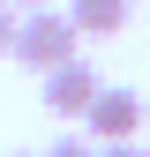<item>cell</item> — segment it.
<instances>
[{"label": "cell", "mask_w": 150, "mask_h": 157, "mask_svg": "<svg viewBox=\"0 0 150 157\" xmlns=\"http://www.w3.org/2000/svg\"><path fill=\"white\" fill-rule=\"evenodd\" d=\"M98 157H150L143 142H98Z\"/></svg>", "instance_id": "cell-7"}, {"label": "cell", "mask_w": 150, "mask_h": 157, "mask_svg": "<svg viewBox=\"0 0 150 157\" xmlns=\"http://www.w3.org/2000/svg\"><path fill=\"white\" fill-rule=\"evenodd\" d=\"M15 23H23V15H15L8 0H0V60H8V45H15Z\"/></svg>", "instance_id": "cell-6"}, {"label": "cell", "mask_w": 150, "mask_h": 157, "mask_svg": "<svg viewBox=\"0 0 150 157\" xmlns=\"http://www.w3.org/2000/svg\"><path fill=\"white\" fill-rule=\"evenodd\" d=\"M45 157H98V142H90V135H60Z\"/></svg>", "instance_id": "cell-5"}, {"label": "cell", "mask_w": 150, "mask_h": 157, "mask_svg": "<svg viewBox=\"0 0 150 157\" xmlns=\"http://www.w3.org/2000/svg\"><path fill=\"white\" fill-rule=\"evenodd\" d=\"M128 8L135 0H68V23L83 37H112V30H128Z\"/></svg>", "instance_id": "cell-4"}, {"label": "cell", "mask_w": 150, "mask_h": 157, "mask_svg": "<svg viewBox=\"0 0 150 157\" xmlns=\"http://www.w3.org/2000/svg\"><path fill=\"white\" fill-rule=\"evenodd\" d=\"M83 52V30L68 23V8H23V23H15V45H8V60L15 67H30V75H45V67H60Z\"/></svg>", "instance_id": "cell-1"}, {"label": "cell", "mask_w": 150, "mask_h": 157, "mask_svg": "<svg viewBox=\"0 0 150 157\" xmlns=\"http://www.w3.org/2000/svg\"><path fill=\"white\" fill-rule=\"evenodd\" d=\"M83 127H90V142H135V135H143V97L128 82H105L98 97H90Z\"/></svg>", "instance_id": "cell-2"}, {"label": "cell", "mask_w": 150, "mask_h": 157, "mask_svg": "<svg viewBox=\"0 0 150 157\" xmlns=\"http://www.w3.org/2000/svg\"><path fill=\"white\" fill-rule=\"evenodd\" d=\"M8 8H15V15H23V8H53V0H8Z\"/></svg>", "instance_id": "cell-8"}, {"label": "cell", "mask_w": 150, "mask_h": 157, "mask_svg": "<svg viewBox=\"0 0 150 157\" xmlns=\"http://www.w3.org/2000/svg\"><path fill=\"white\" fill-rule=\"evenodd\" d=\"M15 157H45V150H15Z\"/></svg>", "instance_id": "cell-9"}, {"label": "cell", "mask_w": 150, "mask_h": 157, "mask_svg": "<svg viewBox=\"0 0 150 157\" xmlns=\"http://www.w3.org/2000/svg\"><path fill=\"white\" fill-rule=\"evenodd\" d=\"M38 82H45V112H60V120H83V112H90V97L105 90V75L90 67L83 52H75V60H60V67H45Z\"/></svg>", "instance_id": "cell-3"}]
</instances>
